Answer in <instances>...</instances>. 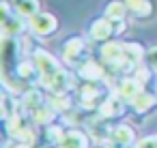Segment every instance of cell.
I'll return each instance as SVG.
<instances>
[{"label": "cell", "instance_id": "1", "mask_svg": "<svg viewBox=\"0 0 157 148\" xmlns=\"http://www.w3.org/2000/svg\"><path fill=\"white\" fill-rule=\"evenodd\" d=\"M28 28H30V32L37 35V37H50V35H54V32L58 30V20H56L52 13L41 11V13H37L33 20H28Z\"/></svg>", "mask_w": 157, "mask_h": 148}, {"label": "cell", "instance_id": "2", "mask_svg": "<svg viewBox=\"0 0 157 148\" xmlns=\"http://www.w3.org/2000/svg\"><path fill=\"white\" fill-rule=\"evenodd\" d=\"M63 54H65V60L67 62L82 65L84 62V56H86V43H84V39L82 37H71L69 41H65Z\"/></svg>", "mask_w": 157, "mask_h": 148}, {"label": "cell", "instance_id": "3", "mask_svg": "<svg viewBox=\"0 0 157 148\" xmlns=\"http://www.w3.org/2000/svg\"><path fill=\"white\" fill-rule=\"evenodd\" d=\"M114 35H116V30H114V22L108 20L105 15L99 17V20H95V22L90 24V39L97 41V43H108Z\"/></svg>", "mask_w": 157, "mask_h": 148}, {"label": "cell", "instance_id": "4", "mask_svg": "<svg viewBox=\"0 0 157 148\" xmlns=\"http://www.w3.org/2000/svg\"><path fill=\"white\" fill-rule=\"evenodd\" d=\"M110 139H112L114 144L125 146V148L136 146V133H133V129H131L129 124H116V127L110 131Z\"/></svg>", "mask_w": 157, "mask_h": 148}, {"label": "cell", "instance_id": "5", "mask_svg": "<svg viewBox=\"0 0 157 148\" xmlns=\"http://www.w3.org/2000/svg\"><path fill=\"white\" fill-rule=\"evenodd\" d=\"M131 105H133V109H136V114H140V116H146V114H151L155 107H157V94H151V92H146V90H142L133 101H131Z\"/></svg>", "mask_w": 157, "mask_h": 148}, {"label": "cell", "instance_id": "6", "mask_svg": "<svg viewBox=\"0 0 157 148\" xmlns=\"http://www.w3.org/2000/svg\"><path fill=\"white\" fill-rule=\"evenodd\" d=\"M33 58H35V65H37V69H39L41 75H52V73L58 71V62L48 52H43V50H37L33 54Z\"/></svg>", "mask_w": 157, "mask_h": 148}, {"label": "cell", "instance_id": "7", "mask_svg": "<svg viewBox=\"0 0 157 148\" xmlns=\"http://www.w3.org/2000/svg\"><path fill=\"white\" fill-rule=\"evenodd\" d=\"M88 144H90L88 142V135L73 129V131H65L58 148H88Z\"/></svg>", "mask_w": 157, "mask_h": 148}, {"label": "cell", "instance_id": "8", "mask_svg": "<svg viewBox=\"0 0 157 148\" xmlns=\"http://www.w3.org/2000/svg\"><path fill=\"white\" fill-rule=\"evenodd\" d=\"M125 5L136 15V20H148L153 15V11H155L151 0H125Z\"/></svg>", "mask_w": 157, "mask_h": 148}, {"label": "cell", "instance_id": "9", "mask_svg": "<svg viewBox=\"0 0 157 148\" xmlns=\"http://www.w3.org/2000/svg\"><path fill=\"white\" fill-rule=\"evenodd\" d=\"M39 11V0H15V15L24 20H33Z\"/></svg>", "mask_w": 157, "mask_h": 148}, {"label": "cell", "instance_id": "10", "mask_svg": "<svg viewBox=\"0 0 157 148\" xmlns=\"http://www.w3.org/2000/svg\"><path fill=\"white\" fill-rule=\"evenodd\" d=\"M118 92H121V99H125V101H133L140 92H142V84H140V80H123L121 82V88H118Z\"/></svg>", "mask_w": 157, "mask_h": 148}, {"label": "cell", "instance_id": "11", "mask_svg": "<svg viewBox=\"0 0 157 148\" xmlns=\"http://www.w3.org/2000/svg\"><path fill=\"white\" fill-rule=\"evenodd\" d=\"M127 5H125V0L121 2V0H112V2H108V7H105V17L108 20H112V22H118V20H125V15H127Z\"/></svg>", "mask_w": 157, "mask_h": 148}, {"label": "cell", "instance_id": "12", "mask_svg": "<svg viewBox=\"0 0 157 148\" xmlns=\"http://www.w3.org/2000/svg\"><path fill=\"white\" fill-rule=\"evenodd\" d=\"M123 109H125V105H123L121 99H116V97H112V99H103L101 116H105V118H114V116L123 114Z\"/></svg>", "mask_w": 157, "mask_h": 148}, {"label": "cell", "instance_id": "13", "mask_svg": "<svg viewBox=\"0 0 157 148\" xmlns=\"http://www.w3.org/2000/svg\"><path fill=\"white\" fill-rule=\"evenodd\" d=\"M142 45H138V43H127L125 45V56H129V60L133 62V65H138L140 60H144V56H146V52L144 50H140Z\"/></svg>", "mask_w": 157, "mask_h": 148}, {"label": "cell", "instance_id": "14", "mask_svg": "<svg viewBox=\"0 0 157 148\" xmlns=\"http://www.w3.org/2000/svg\"><path fill=\"white\" fill-rule=\"evenodd\" d=\"M144 60H146V65H148L151 71H157V47H151V50L146 52Z\"/></svg>", "mask_w": 157, "mask_h": 148}, {"label": "cell", "instance_id": "15", "mask_svg": "<svg viewBox=\"0 0 157 148\" xmlns=\"http://www.w3.org/2000/svg\"><path fill=\"white\" fill-rule=\"evenodd\" d=\"M133 148H157V135H155V137H151V135H148V137L138 139Z\"/></svg>", "mask_w": 157, "mask_h": 148}, {"label": "cell", "instance_id": "16", "mask_svg": "<svg viewBox=\"0 0 157 148\" xmlns=\"http://www.w3.org/2000/svg\"><path fill=\"white\" fill-rule=\"evenodd\" d=\"M2 9H5V11H9V2H7V0L2 2ZM7 20H11V13H5V22H7Z\"/></svg>", "mask_w": 157, "mask_h": 148}]
</instances>
